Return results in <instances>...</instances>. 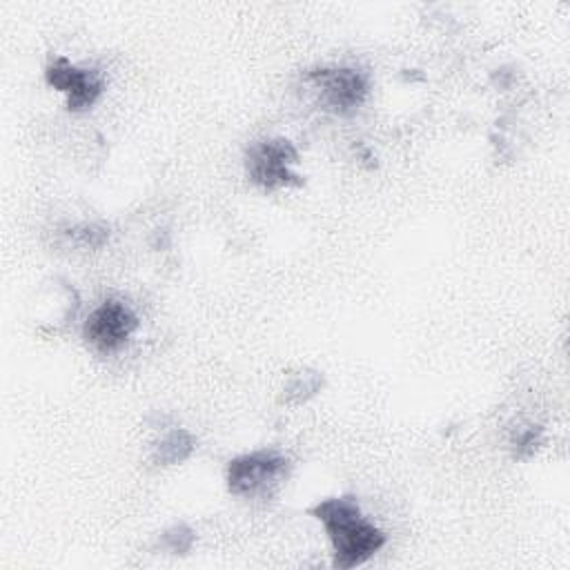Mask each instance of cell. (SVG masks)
Masks as SVG:
<instances>
[{
  "label": "cell",
  "mask_w": 570,
  "mask_h": 570,
  "mask_svg": "<svg viewBox=\"0 0 570 570\" xmlns=\"http://www.w3.org/2000/svg\"><path fill=\"white\" fill-rule=\"evenodd\" d=\"M309 514L323 523L334 550L336 568L347 570L365 563L387 541L383 530L361 514L356 497L323 499L309 508Z\"/></svg>",
  "instance_id": "cell-1"
},
{
  "label": "cell",
  "mask_w": 570,
  "mask_h": 570,
  "mask_svg": "<svg viewBox=\"0 0 570 570\" xmlns=\"http://www.w3.org/2000/svg\"><path fill=\"white\" fill-rule=\"evenodd\" d=\"M296 163L298 151L285 138L258 140L249 145L245 154V171L249 180L265 191L303 185V176L294 169Z\"/></svg>",
  "instance_id": "cell-2"
},
{
  "label": "cell",
  "mask_w": 570,
  "mask_h": 570,
  "mask_svg": "<svg viewBox=\"0 0 570 570\" xmlns=\"http://www.w3.org/2000/svg\"><path fill=\"white\" fill-rule=\"evenodd\" d=\"M289 461L276 450H254L227 465V490L234 497H254L287 474Z\"/></svg>",
  "instance_id": "cell-3"
},
{
  "label": "cell",
  "mask_w": 570,
  "mask_h": 570,
  "mask_svg": "<svg viewBox=\"0 0 570 570\" xmlns=\"http://www.w3.org/2000/svg\"><path fill=\"white\" fill-rule=\"evenodd\" d=\"M318 91L325 109L338 116L354 114L367 98V78L350 67H323L305 76Z\"/></svg>",
  "instance_id": "cell-4"
},
{
  "label": "cell",
  "mask_w": 570,
  "mask_h": 570,
  "mask_svg": "<svg viewBox=\"0 0 570 570\" xmlns=\"http://www.w3.org/2000/svg\"><path fill=\"white\" fill-rule=\"evenodd\" d=\"M136 327L138 318L131 312V307L125 305L122 301L109 298L87 316L82 336L96 352L109 354L120 350L127 343V338L136 332Z\"/></svg>",
  "instance_id": "cell-5"
},
{
  "label": "cell",
  "mask_w": 570,
  "mask_h": 570,
  "mask_svg": "<svg viewBox=\"0 0 570 570\" xmlns=\"http://www.w3.org/2000/svg\"><path fill=\"white\" fill-rule=\"evenodd\" d=\"M47 85L67 94V109L78 114L89 109L102 94L105 80L96 69H80L65 56H56L45 69Z\"/></svg>",
  "instance_id": "cell-6"
},
{
  "label": "cell",
  "mask_w": 570,
  "mask_h": 570,
  "mask_svg": "<svg viewBox=\"0 0 570 570\" xmlns=\"http://www.w3.org/2000/svg\"><path fill=\"white\" fill-rule=\"evenodd\" d=\"M196 448V439L185 428H171L160 436V441L151 450V461L156 465H176L191 456Z\"/></svg>",
  "instance_id": "cell-7"
},
{
  "label": "cell",
  "mask_w": 570,
  "mask_h": 570,
  "mask_svg": "<svg viewBox=\"0 0 570 570\" xmlns=\"http://www.w3.org/2000/svg\"><path fill=\"white\" fill-rule=\"evenodd\" d=\"M321 387H323V374L318 370H309V367L296 370L285 379L281 403L303 405L312 396H316L321 392Z\"/></svg>",
  "instance_id": "cell-8"
},
{
  "label": "cell",
  "mask_w": 570,
  "mask_h": 570,
  "mask_svg": "<svg viewBox=\"0 0 570 570\" xmlns=\"http://www.w3.org/2000/svg\"><path fill=\"white\" fill-rule=\"evenodd\" d=\"M194 541H196V534L187 523H174L158 539L160 548L171 554H187L191 550Z\"/></svg>",
  "instance_id": "cell-9"
},
{
  "label": "cell",
  "mask_w": 570,
  "mask_h": 570,
  "mask_svg": "<svg viewBox=\"0 0 570 570\" xmlns=\"http://www.w3.org/2000/svg\"><path fill=\"white\" fill-rule=\"evenodd\" d=\"M67 236L80 247H100L109 238V229L98 223H82L67 229Z\"/></svg>",
  "instance_id": "cell-10"
},
{
  "label": "cell",
  "mask_w": 570,
  "mask_h": 570,
  "mask_svg": "<svg viewBox=\"0 0 570 570\" xmlns=\"http://www.w3.org/2000/svg\"><path fill=\"white\" fill-rule=\"evenodd\" d=\"M541 443V428L537 425H528L523 430H519L512 439V448H514V456L523 459V456H530L534 454V450L539 448Z\"/></svg>",
  "instance_id": "cell-11"
}]
</instances>
